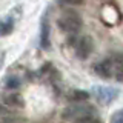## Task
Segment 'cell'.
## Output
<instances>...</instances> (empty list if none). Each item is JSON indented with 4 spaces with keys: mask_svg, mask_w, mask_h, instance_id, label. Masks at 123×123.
Instances as JSON below:
<instances>
[{
    "mask_svg": "<svg viewBox=\"0 0 123 123\" xmlns=\"http://www.w3.org/2000/svg\"><path fill=\"white\" fill-rule=\"evenodd\" d=\"M57 25L59 28L63 31L65 34L68 36H72L75 37V34L82 29V25H83V20L80 17V14L74 9H66L62 12V15L57 20Z\"/></svg>",
    "mask_w": 123,
    "mask_h": 123,
    "instance_id": "obj_1",
    "label": "cell"
},
{
    "mask_svg": "<svg viewBox=\"0 0 123 123\" xmlns=\"http://www.w3.org/2000/svg\"><path fill=\"white\" fill-rule=\"evenodd\" d=\"M63 117L68 118V120L72 122H79L82 118L86 117H94V106L88 105V103H74V105L68 106L66 109L63 111Z\"/></svg>",
    "mask_w": 123,
    "mask_h": 123,
    "instance_id": "obj_2",
    "label": "cell"
},
{
    "mask_svg": "<svg viewBox=\"0 0 123 123\" xmlns=\"http://www.w3.org/2000/svg\"><path fill=\"white\" fill-rule=\"evenodd\" d=\"M100 18L106 26H115L122 20L120 9L115 3H103L100 8Z\"/></svg>",
    "mask_w": 123,
    "mask_h": 123,
    "instance_id": "obj_3",
    "label": "cell"
},
{
    "mask_svg": "<svg viewBox=\"0 0 123 123\" xmlns=\"http://www.w3.org/2000/svg\"><path fill=\"white\" fill-rule=\"evenodd\" d=\"M91 95H94L97 98V102L100 105H109L112 103L118 95V89L111 86H92L91 89Z\"/></svg>",
    "mask_w": 123,
    "mask_h": 123,
    "instance_id": "obj_4",
    "label": "cell"
},
{
    "mask_svg": "<svg viewBox=\"0 0 123 123\" xmlns=\"http://www.w3.org/2000/svg\"><path fill=\"white\" fill-rule=\"evenodd\" d=\"M94 49V40L91 36H82V37H74V51L79 59H88Z\"/></svg>",
    "mask_w": 123,
    "mask_h": 123,
    "instance_id": "obj_5",
    "label": "cell"
},
{
    "mask_svg": "<svg viewBox=\"0 0 123 123\" xmlns=\"http://www.w3.org/2000/svg\"><path fill=\"white\" fill-rule=\"evenodd\" d=\"M94 72L102 79H111L114 77V62L112 59H103L94 65Z\"/></svg>",
    "mask_w": 123,
    "mask_h": 123,
    "instance_id": "obj_6",
    "label": "cell"
},
{
    "mask_svg": "<svg viewBox=\"0 0 123 123\" xmlns=\"http://www.w3.org/2000/svg\"><path fill=\"white\" fill-rule=\"evenodd\" d=\"M49 32H51V29H49V22H48V18H46V15H43V17H42V22H40V48L45 49V51H48V49L51 48Z\"/></svg>",
    "mask_w": 123,
    "mask_h": 123,
    "instance_id": "obj_7",
    "label": "cell"
},
{
    "mask_svg": "<svg viewBox=\"0 0 123 123\" xmlns=\"http://www.w3.org/2000/svg\"><path fill=\"white\" fill-rule=\"evenodd\" d=\"M111 59L114 62V79L123 83V54H114Z\"/></svg>",
    "mask_w": 123,
    "mask_h": 123,
    "instance_id": "obj_8",
    "label": "cell"
},
{
    "mask_svg": "<svg viewBox=\"0 0 123 123\" xmlns=\"http://www.w3.org/2000/svg\"><path fill=\"white\" fill-rule=\"evenodd\" d=\"M3 102H5L8 106H11V108H22L23 105H25L23 97L18 94V92H9V94H5L3 95Z\"/></svg>",
    "mask_w": 123,
    "mask_h": 123,
    "instance_id": "obj_9",
    "label": "cell"
},
{
    "mask_svg": "<svg viewBox=\"0 0 123 123\" xmlns=\"http://www.w3.org/2000/svg\"><path fill=\"white\" fill-rule=\"evenodd\" d=\"M91 92H86V91H80V89H74V91H69L68 92V100L69 102H74V103H83L89 98Z\"/></svg>",
    "mask_w": 123,
    "mask_h": 123,
    "instance_id": "obj_10",
    "label": "cell"
},
{
    "mask_svg": "<svg viewBox=\"0 0 123 123\" xmlns=\"http://www.w3.org/2000/svg\"><path fill=\"white\" fill-rule=\"evenodd\" d=\"M12 29H14V18L11 15H6V17L0 18V37L11 34Z\"/></svg>",
    "mask_w": 123,
    "mask_h": 123,
    "instance_id": "obj_11",
    "label": "cell"
},
{
    "mask_svg": "<svg viewBox=\"0 0 123 123\" xmlns=\"http://www.w3.org/2000/svg\"><path fill=\"white\" fill-rule=\"evenodd\" d=\"M5 86L8 89H17L22 86V79L17 74H9L5 79Z\"/></svg>",
    "mask_w": 123,
    "mask_h": 123,
    "instance_id": "obj_12",
    "label": "cell"
},
{
    "mask_svg": "<svg viewBox=\"0 0 123 123\" xmlns=\"http://www.w3.org/2000/svg\"><path fill=\"white\" fill-rule=\"evenodd\" d=\"M109 123H123V109H118L111 115Z\"/></svg>",
    "mask_w": 123,
    "mask_h": 123,
    "instance_id": "obj_13",
    "label": "cell"
},
{
    "mask_svg": "<svg viewBox=\"0 0 123 123\" xmlns=\"http://www.w3.org/2000/svg\"><path fill=\"white\" fill-rule=\"evenodd\" d=\"M75 123H100V120L95 117H86V118H82V120H79Z\"/></svg>",
    "mask_w": 123,
    "mask_h": 123,
    "instance_id": "obj_14",
    "label": "cell"
},
{
    "mask_svg": "<svg viewBox=\"0 0 123 123\" xmlns=\"http://www.w3.org/2000/svg\"><path fill=\"white\" fill-rule=\"evenodd\" d=\"M8 117H9V112H8L3 106H0V118H2V120H6Z\"/></svg>",
    "mask_w": 123,
    "mask_h": 123,
    "instance_id": "obj_15",
    "label": "cell"
},
{
    "mask_svg": "<svg viewBox=\"0 0 123 123\" xmlns=\"http://www.w3.org/2000/svg\"><path fill=\"white\" fill-rule=\"evenodd\" d=\"M5 51H0V69H2V66H3V62H5Z\"/></svg>",
    "mask_w": 123,
    "mask_h": 123,
    "instance_id": "obj_16",
    "label": "cell"
}]
</instances>
